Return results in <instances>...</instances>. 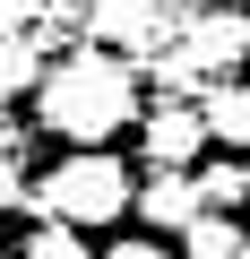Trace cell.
I'll return each mask as SVG.
<instances>
[{
    "label": "cell",
    "instance_id": "cell-1",
    "mask_svg": "<svg viewBox=\"0 0 250 259\" xmlns=\"http://www.w3.org/2000/svg\"><path fill=\"white\" fill-rule=\"evenodd\" d=\"M138 69L104 52V44H78L69 61H52L35 78V130H52V139L69 147H112L121 130H138Z\"/></svg>",
    "mask_w": 250,
    "mask_h": 259
},
{
    "label": "cell",
    "instance_id": "cell-2",
    "mask_svg": "<svg viewBox=\"0 0 250 259\" xmlns=\"http://www.w3.org/2000/svg\"><path fill=\"white\" fill-rule=\"evenodd\" d=\"M130 199H138V182H130V164H121L112 147H69V156L35 182V216H61V225H78V233L121 225Z\"/></svg>",
    "mask_w": 250,
    "mask_h": 259
},
{
    "label": "cell",
    "instance_id": "cell-3",
    "mask_svg": "<svg viewBox=\"0 0 250 259\" xmlns=\"http://www.w3.org/2000/svg\"><path fill=\"white\" fill-rule=\"evenodd\" d=\"M181 26H190V0H104V9H95V44H104V52L130 44V52L156 61Z\"/></svg>",
    "mask_w": 250,
    "mask_h": 259
},
{
    "label": "cell",
    "instance_id": "cell-4",
    "mask_svg": "<svg viewBox=\"0 0 250 259\" xmlns=\"http://www.w3.org/2000/svg\"><path fill=\"white\" fill-rule=\"evenodd\" d=\"M138 147H147V173L173 164V173H198L207 156V121L190 95H156V112H138Z\"/></svg>",
    "mask_w": 250,
    "mask_h": 259
},
{
    "label": "cell",
    "instance_id": "cell-5",
    "mask_svg": "<svg viewBox=\"0 0 250 259\" xmlns=\"http://www.w3.org/2000/svg\"><path fill=\"white\" fill-rule=\"evenodd\" d=\"M156 233H181L190 216H207V199H198V173H173V164H156L147 182H138V199H130Z\"/></svg>",
    "mask_w": 250,
    "mask_h": 259
},
{
    "label": "cell",
    "instance_id": "cell-6",
    "mask_svg": "<svg viewBox=\"0 0 250 259\" xmlns=\"http://www.w3.org/2000/svg\"><path fill=\"white\" fill-rule=\"evenodd\" d=\"M198 121H207V147H241V156H250V87H241V78L207 87V95H198Z\"/></svg>",
    "mask_w": 250,
    "mask_h": 259
},
{
    "label": "cell",
    "instance_id": "cell-7",
    "mask_svg": "<svg viewBox=\"0 0 250 259\" xmlns=\"http://www.w3.org/2000/svg\"><path fill=\"white\" fill-rule=\"evenodd\" d=\"M181 259H241V216H190L181 225Z\"/></svg>",
    "mask_w": 250,
    "mask_h": 259
},
{
    "label": "cell",
    "instance_id": "cell-8",
    "mask_svg": "<svg viewBox=\"0 0 250 259\" xmlns=\"http://www.w3.org/2000/svg\"><path fill=\"white\" fill-rule=\"evenodd\" d=\"M35 78H43V44L35 35H9V44H0V104H9V95H35Z\"/></svg>",
    "mask_w": 250,
    "mask_h": 259
},
{
    "label": "cell",
    "instance_id": "cell-9",
    "mask_svg": "<svg viewBox=\"0 0 250 259\" xmlns=\"http://www.w3.org/2000/svg\"><path fill=\"white\" fill-rule=\"evenodd\" d=\"M198 199H207L216 216H233V207H250V182H241V164H233V156H216V164H198Z\"/></svg>",
    "mask_w": 250,
    "mask_h": 259
},
{
    "label": "cell",
    "instance_id": "cell-10",
    "mask_svg": "<svg viewBox=\"0 0 250 259\" xmlns=\"http://www.w3.org/2000/svg\"><path fill=\"white\" fill-rule=\"evenodd\" d=\"M18 259H95V250H86V233H78V225L43 216V225L26 233V250H18Z\"/></svg>",
    "mask_w": 250,
    "mask_h": 259
},
{
    "label": "cell",
    "instance_id": "cell-11",
    "mask_svg": "<svg viewBox=\"0 0 250 259\" xmlns=\"http://www.w3.org/2000/svg\"><path fill=\"white\" fill-rule=\"evenodd\" d=\"M0 207H35V182H26V156H0Z\"/></svg>",
    "mask_w": 250,
    "mask_h": 259
},
{
    "label": "cell",
    "instance_id": "cell-12",
    "mask_svg": "<svg viewBox=\"0 0 250 259\" xmlns=\"http://www.w3.org/2000/svg\"><path fill=\"white\" fill-rule=\"evenodd\" d=\"M43 18V0H0V44H9V35H26Z\"/></svg>",
    "mask_w": 250,
    "mask_h": 259
},
{
    "label": "cell",
    "instance_id": "cell-13",
    "mask_svg": "<svg viewBox=\"0 0 250 259\" xmlns=\"http://www.w3.org/2000/svg\"><path fill=\"white\" fill-rule=\"evenodd\" d=\"M95 9H104V0H43V18H61V26H78V18L95 26Z\"/></svg>",
    "mask_w": 250,
    "mask_h": 259
},
{
    "label": "cell",
    "instance_id": "cell-14",
    "mask_svg": "<svg viewBox=\"0 0 250 259\" xmlns=\"http://www.w3.org/2000/svg\"><path fill=\"white\" fill-rule=\"evenodd\" d=\"M95 259H164L156 242H112V250H95Z\"/></svg>",
    "mask_w": 250,
    "mask_h": 259
},
{
    "label": "cell",
    "instance_id": "cell-15",
    "mask_svg": "<svg viewBox=\"0 0 250 259\" xmlns=\"http://www.w3.org/2000/svg\"><path fill=\"white\" fill-rule=\"evenodd\" d=\"M241 259H250V225H241Z\"/></svg>",
    "mask_w": 250,
    "mask_h": 259
},
{
    "label": "cell",
    "instance_id": "cell-16",
    "mask_svg": "<svg viewBox=\"0 0 250 259\" xmlns=\"http://www.w3.org/2000/svg\"><path fill=\"white\" fill-rule=\"evenodd\" d=\"M241 182H250V156H241Z\"/></svg>",
    "mask_w": 250,
    "mask_h": 259
}]
</instances>
